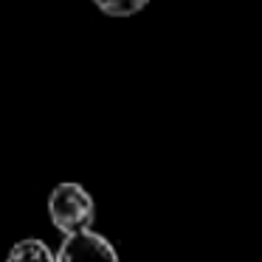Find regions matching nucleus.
<instances>
[{"label":"nucleus","instance_id":"obj_1","mask_svg":"<svg viewBox=\"0 0 262 262\" xmlns=\"http://www.w3.org/2000/svg\"><path fill=\"white\" fill-rule=\"evenodd\" d=\"M48 214H51L54 228L68 237V234L91 228L93 217H96V203L79 183H59L48 198Z\"/></svg>","mask_w":262,"mask_h":262},{"label":"nucleus","instance_id":"obj_4","mask_svg":"<svg viewBox=\"0 0 262 262\" xmlns=\"http://www.w3.org/2000/svg\"><path fill=\"white\" fill-rule=\"evenodd\" d=\"M104 14L110 17H130V14H138L149 0H93Z\"/></svg>","mask_w":262,"mask_h":262},{"label":"nucleus","instance_id":"obj_3","mask_svg":"<svg viewBox=\"0 0 262 262\" xmlns=\"http://www.w3.org/2000/svg\"><path fill=\"white\" fill-rule=\"evenodd\" d=\"M6 262H57V254H51L42 239L29 237V239H20V243L12 245Z\"/></svg>","mask_w":262,"mask_h":262},{"label":"nucleus","instance_id":"obj_2","mask_svg":"<svg viewBox=\"0 0 262 262\" xmlns=\"http://www.w3.org/2000/svg\"><path fill=\"white\" fill-rule=\"evenodd\" d=\"M57 262H119L113 243L96 231H76L62 239L57 251Z\"/></svg>","mask_w":262,"mask_h":262}]
</instances>
